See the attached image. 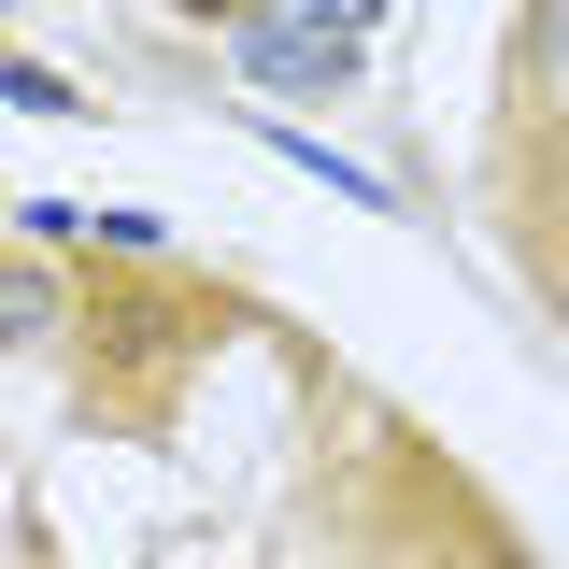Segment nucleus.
Listing matches in <instances>:
<instances>
[{"label": "nucleus", "instance_id": "nucleus-1", "mask_svg": "<svg viewBox=\"0 0 569 569\" xmlns=\"http://www.w3.org/2000/svg\"><path fill=\"white\" fill-rule=\"evenodd\" d=\"M370 29L385 14H356V0H271V14H228V58L257 100H328V86H356Z\"/></svg>", "mask_w": 569, "mask_h": 569}, {"label": "nucleus", "instance_id": "nucleus-2", "mask_svg": "<svg viewBox=\"0 0 569 569\" xmlns=\"http://www.w3.org/2000/svg\"><path fill=\"white\" fill-rule=\"evenodd\" d=\"M58 328V271H0V342H43Z\"/></svg>", "mask_w": 569, "mask_h": 569}, {"label": "nucleus", "instance_id": "nucleus-3", "mask_svg": "<svg viewBox=\"0 0 569 569\" xmlns=\"http://www.w3.org/2000/svg\"><path fill=\"white\" fill-rule=\"evenodd\" d=\"M0 100H29V114H86V100H71L43 58H0Z\"/></svg>", "mask_w": 569, "mask_h": 569}]
</instances>
